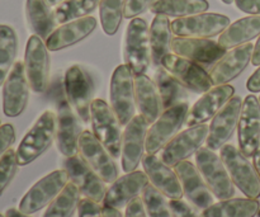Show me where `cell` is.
Segmentation results:
<instances>
[{"label": "cell", "instance_id": "db71d44e", "mask_svg": "<svg viewBox=\"0 0 260 217\" xmlns=\"http://www.w3.org/2000/svg\"><path fill=\"white\" fill-rule=\"evenodd\" d=\"M222 3H225V4H233V2H235V0H221Z\"/></svg>", "mask_w": 260, "mask_h": 217}, {"label": "cell", "instance_id": "5b68a950", "mask_svg": "<svg viewBox=\"0 0 260 217\" xmlns=\"http://www.w3.org/2000/svg\"><path fill=\"white\" fill-rule=\"evenodd\" d=\"M196 165L216 198L222 201L235 196V184L220 155L202 146L196 152Z\"/></svg>", "mask_w": 260, "mask_h": 217}, {"label": "cell", "instance_id": "277c9868", "mask_svg": "<svg viewBox=\"0 0 260 217\" xmlns=\"http://www.w3.org/2000/svg\"><path fill=\"white\" fill-rule=\"evenodd\" d=\"M111 108L121 126H127L135 117V74L128 65L117 66L109 86Z\"/></svg>", "mask_w": 260, "mask_h": 217}, {"label": "cell", "instance_id": "f546056e", "mask_svg": "<svg viewBox=\"0 0 260 217\" xmlns=\"http://www.w3.org/2000/svg\"><path fill=\"white\" fill-rule=\"evenodd\" d=\"M25 17L30 30L43 41L47 40L56 29L57 22L55 19V14L46 0H27Z\"/></svg>", "mask_w": 260, "mask_h": 217}, {"label": "cell", "instance_id": "f5cc1de1", "mask_svg": "<svg viewBox=\"0 0 260 217\" xmlns=\"http://www.w3.org/2000/svg\"><path fill=\"white\" fill-rule=\"evenodd\" d=\"M62 2H65V0H46V3H47L48 5H50L51 8H55L57 7L58 4H61Z\"/></svg>", "mask_w": 260, "mask_h": 217}, {"label": "cell", "instance_id": "ba28073f", "mask_svg": "<svg viewBox=\"0 0 260 217\" xmlns=\"http://www.w3.org/2000/svg\"><path fill=\"white\" fill-rule=\"evenodd\" d=\"M69 173L66 169H58L50 173L29 188L19 202L20 212L32 215L50 205L69 183Z\"/></svg>", "mask_w": 260, "mask_h": 217}, {"label": "cell", "instance_id": "ab89813d", "mask_svg": "<svg viewBox=\"0 0 260 217\" xmlns=\"http://www.w3.org/2000/svg\"><path fill=\"white\" fill-rule=\"evenodd\" d=\"M19 164L17 159V151L9 149L0 158V196L4 193L8 185L14 179Z\"/></svg>", "mask_w": 260, "mask_h": 217}, {"label": "cell", "instance_id": "1f68e13d", "mask_svg": "<svg viewBox=\"0 0 260 217\" xmlns=\"http://www.w3.org/2000/svg\"><path fill=\"white\" fill-rule=\"evenodd\" d=\"M172 27L169 17L162 14H155L150 27V46H151V64L154 66H161V60L165 55L170 53L172 43Z\"/></svg>", "mask_w": 260, "mask_h": 217}, {"label": "cell", "instance_id": "7bdbcfd3", "mask_svg": "<svg viewBox=\"0 0 260 217\" xmlns=\"http://www.w3.org/2000/svg\"><path fill=\"white\" fill-rule=\"evenodd\" d=\"M15 141V130L12 123H4L0 126V158L10 149Z\"/></svg>", "mask_w": 260, "mask_h": 217}, {"label": "cell", "instance_id": "e0dca14e", "mask_svg": "<svg viewBox=\"0 0 260 217\" xmlns=\"http://www.w3.org/2000/svg\"><path fill=\"white\" fill-rule=\"evenodd\" d=\"M241 108H243V101L240 97L235 96L213 117L206 140L208 149L213 151L220 150L231 139L235 130L238 129Z\"/></svg>", "mask_w": 260, "mask_h": 217}, {"label": "cell", "instance_id": "816d5d0a", "mask_svg": "<svg viewBox=\"0 0 260 217\" xmlns=\"http://www.w3.org/2000/svg\"><path fill=\"white\" fill-rule=\"evenodd\" d=\"M254 165H255V168H256V172H258V174H259V177H260V150H258V151H256V154L254 155Z\"/></svg>", "mask_w": 260, "mask_h": 217}, {"label": "cell", "instance_id": "f6af8a7d", "mask_svg": "<svg viewBox=\"0 0 260 217\" xmlns=\"http://www.w3.org/2000/svg\"><path fill=\"white\" fill-rule=\"evenodd\" d=\"M124 217H149L147 216L146 208H145L144 201L140 197L132 200L128 205L126 206V213Z\"/></svg>", "mask_w": 260, "mask_h": 217}, {"label": "cell", "instance_id": "5bb4252c", "mask_svg": "<svg viewBox=\"0 0 260 217\" xmlns=\"http://www.w3.org/2000/svg\"><path fill=\"white\" fill-rule=\"evenodd\" d=\"M29 83L24 70V63L17 61L3 84V112L7 117H18L24 112L29 99Z\"/></svg>", "mask_w": 260, "mask_h": 217}, {"label": "cell", "instance_id": "8fae6325", "mask_svg": "<svg viewBox=\"0 0 260 217\" xmlns=\"http://www.w3.org/2000/svg\"><path fill=\"white\" fill-rule=\"evenodd\" d=\"M24 70L30 89L45 93L50 81V55L45 41L36 35L28 38L25 46Z\"/></svg>", "mask_w": 260, "mask_h": 217}, {"label": "cell", "instance_id": "681fc988", "mask_svg": "<svg viewBox=\"0 0 260 217\" xmlns=\"http://www.w3.org/2000/svg\"><path fill=\"white\" fill-rule=\"evenodd\" d=\"M251 64L255 66H260V36L256 41L255 46H254L253 57H251Z\"/></svg>", "mask_w": 260, "mask_h": 217}, {"label": "cell", "instance_id": "74e56055", "mask_svg": "<svg viewBox=\"0 0 260 217\" xmlns=\"http://www.w3.org/2000/svg\"><path fill=\"white\" fill-rule=\"evenodd\" d=\"M124 2L126 0H101L99 3V17L106 35L113 36L118 30L123 18Z\"/></svg>", "mask_w": 260, "mask_h": 217}, {"label": "cell", "instance_id": "4fadbf2b", "mask_svg": "<svg viewBox=\"0 0 260 217\" xmlns=\"http://www.w3.org/2000/svg\"><path fill=\"white\" fill-rule=\"evenodd\" d=\"M65 93L69 104L76 116L88 123L90 121L93 83L91 79L80 66L74 65L65 74Z\"/></svg>", "mask_w": 260, "mask_h": 217}, {"label": "cell", "instance_id": "8d00e7d4", "mask_svg": "<svg viewBox=\"0 0 260 217\" xmlns=\"http://www.w3.org/2000/svg\"><path fill=\"white\" fill-rule=\"evenodd\" d=\"M101 0H65L53 9L56 22L62 23L88 17L99 7Z\"/></svg>", "mask_w": 260, "mask_h": 217}, {"label": "cell", "instance_id": "9c48e42d", "mask_svg": "<svg viewBox=\"0 0 260 217\" xmlns=\"http://www.w3.org/2000/svg\"><path fill=\"white\" fill-rule=\"evenodd\" d=\"M230 25L229 17L218 13H200L177 18L170 23L177 37L212 38L221 35Z\"/></svg>", "mask_w": 260, "mask_h": 217}, {"label": "cell", "instance_id": "484cf974", "mask_svg": "<svg viewBox=\"0 0 260 217\" xmlns=\"http://www.w3.org/2000/svg\"><path fill=\"white\" fill-rule=\"evenodd\" d=\"M149 184L150 179L146 173L139 170L126 173L121 178H117L107 190L103 200L104 206H111L118 210L126 207L132 200L142 195Z\"/></svg>", "mask_w": 260, "mask_h": 217}, {"label": "cell", "instance_id": "ac0fdd59", "mask_svg": "<svg viewBox=\"0 0 260 217\" xmlns=\"http://www.w3.org/2000/svg\"><path fill=\"white\" fill-rule=\"evenodd\" d=\"M147 123L141 114H137L131 119L122 135V169L126 173L136 170L144 158L146 150Z\"/></svg>", "mask_w": 260, "mask_h": 217}, {"label": "cell", "instance_id": "bcb514c9", "mask_svg": "<svg viewBox=\"0 0 260 217\" xmlns=\"http://www.w3.org/2000/svg\"><path fill=\"white\" fill-rule=\"evenodd\" d=\"M235 4L241 12L260 15V0H235Z\"/></svg>", "mask_w": 260, "mask_h": 217}, {"label": "cell", "instance_id": "44dd1931", "mask_svg": "<svg viewBox=\"0 0 260 217\" xmlns=\"http://www.w3.org/2000/svg\"><path fill=\"white\" fill-rule=\"evenodd\" d=\"M234 93H235L234 86L228 85V84L216 85L215 88H211L210 90L203 93V96L188 111L185 126H197V125L206 123L212 119L222 109V107L233 98Z\"/></svg>", "mask_w": 260, "mask_h": 217}, {"label": "cell", "instance_id": "7c38bea8", "mask_svg": "<svg viewBox=\"0 0 260 217\" xmlns=\"http://www.w3.org/2000/svg\"><path fill=\"white\" fill-rule=\"evenodd\" d=\"M161 66L182 85L194 93H206L212 88L210 74L194 61L175 53H168L162 57Z\"/></svg>", "mask_w": 260, "mask_h": 217}, {"label": "cell", "instance_id": "2e32d148", "mask_svg": "<svg viewBox=\"0 0 260 217\" xmlns=\"http://www.w3.org/2000/svg\"><path fill=\"white\" fill-rule=\"evenodd\" d=\"M208 129L205 123L192 126L178 134L167 146L162 149L161 160L169 167H175L180 162L194 155L207 140Z\"/></svg>", "mask_w": 260, "mask_h": 217}, {"label": "cell", "instance_id": "9f6ffc18", "mask_svg": "<svg viewBox=\"0 0 260 217\" xmlns=\"http://www.w3.org/2000/svg\"><path fill=\"white\" fill-rule=\"evenodd\" d=\"M0 217H5V215H2V213H0Z\"/></svg>", "mask_w": 260, "mask_h": 217}, {"label": "cell", "instance_id": "52a82bcc", "mask_svg": "<svg viewBox=\"0 0 260 217\" xmlns=\"http://www.w3.org/2000/svg\"><path fill=\"white\" fill-rule=\"evenodd\" d=\"M90 122L93 134L104 145L109 154L117 159L121 157V123L111 107L102 99H94L90 107Z\"/></svg>", "mask_w": 260, "mask_h": 217}, {"label": "cell", "instance_id": "9a60e30c", "mask_svg": "<svg viewBox=\"0 0 260 217\" xmlns=\"http://www.w3.org/2000/svg\"><path fill=\"white\" fill-rule=\"evenodd\" d=\"M238 136L240 151L246 158H253L260 147V102L253 94L243 102Z\"/></svg>", "mask_w": 260, "mask_h": 217}, {"label": "cell", "instance_id": "836d02e7", "mask_svg": "<svg viewBox=\"0 0 260 217\" xmlns=\"http://www.w3.org/2000/svg\"><path fill=\"white\" fill-rule=\"evenodd\" d=\"M208 7L207 0H155L150 10L154 14L182 18L205 13Z\"/></svg>", "mask_w": 260, "mask_h": 217}, {"label": "cell", "instance_id": "d4e9b609", "mask_svg": "<svg viewBox=\"0 0 260 217\" xmlns=\"http://www.w3.org/2000/svg\"><path fill=\"white\" fill-rule=\"evenodd\" d=\"M142 167L151 184L165 197L170 200H182L184 193L175 170H173L155 154L147 152L142 158Z\"/></svg>", "mask_w": 260, "mask_h": 217}, {"label": "cell", "instance_id": "c3c4849f", "mask_svg": "<svg viewBox=\"0 0 260 217\" xmlns=\"http://www.w3.org/2000/svg\"><path fill=\"white\" fill-rule=\"evenodd\" d=\"M103 217H123V215L118 208L103 205Z\"/></svg>", "mask_w": 260, "mask_h": 217}, {"label": "cell", "instance_id": "6f0895ef", "mask_svg": "<svg viewBox=\"0 0 260 217\" xmlns=\"http://www.w3.org/2000/svg\"><path fill=\"white\" fill-rule=\"evenodd\" d=\"M0 126H2V121H0Z\"/></svg>", "mask_w": 260, "mask_h": 217}, {"label": "cell", "instance_id": "cb8c5ba5", "mask_svg": "<svg viewBox=\"0 0 260 217\" xmlns=\"http://www.w3.org/2000/svg\"><path fill=\"white\" fill-rule=\"evenodd\" d=\"M253 51V43L249 42L228 51L208 73L213 85H223L238 78L250 64Z\"/></svg>", "mask_w": 260, "mask_h": 217}, {"label": "cell", "instance_id": "ee69618b", "mask_svg": "<svg viewBox=\"0 0 260 217\" xmlns=\"http://www.w3.org/2000/svg\"><path fill=\"white\" fill-rule=\"evenodd\" d=\"M169 205L174 217H203L182 200H170Z\"/></svg>", "mask_w": 260, "mask_h": 217}, {"label": "cell", "instance_id": "d6a6232c", "mask_svg": "<svg viewBox=\"0 0 260 217\" xmlns=\"http://www.w3.org/2000/svg\"><path fill=\"white\" fill-rule=\"evenodd\" d=\"M154 83L161 99L162 111L187 101V88L182 85L174 76L170 75L162 66L155 73Z\"/></svg>", "mask_w": 260, "mask_h": 217}, {"label": "cell", "instance_id": "e575fe53", "mask_svg": "<svg viewBox=\"0 0 260 217\" xmlns=\"http://www.w3.org/2000/svg\"><path fill=\"white\" fill-rule=\"evenodd\" d=\"M18 53V37L15 30L8 24H0V86L15 64Z\"/></svg>", "mask_w": 260, "mask_h": 217}, {"label": "cell", "instance_id": "83f0119b", "mask_svg": "<svg viewBox=\"0 0 260 217\" xmlns=\"http://www.w3.org/2000/svg\"><path fill=\"white\" fill-rule=\"evenodd\" d=\"M135 101L140 114L147 123H154L161 114L162 106L154 81L146 74L135 75Z\"/></svg>", "mask_w": 260, "mask_h": 217}, {"label": "cell", "instance_id": "6da1fadb", "mask_svg": "<svg viewBox=\"0 0 260 217\" xmlns=\"http://www.w3.org/2000/svg\"><path fill=\"white\" fill-rule=\"evenodd\" d=\"M56 119L57 116L52 111H45L38 117L17 149L19 167L35 162L52 145L56 139Z\"/></svg>", "mask_w": 260, "mask_h": 217}, {"label": "cell", "instance_id": "30bf717a", "mask_svg": "<svg viewBox=\"0 0 260 217\" xmlns=\"http://www.w3.org/2000/svg\"><path fill=\"white\" fill-rule=\"evenodd\" d=\"M79 155L106 183H113L118 178V168L114 163V158L95 135L88 130L81 132L79 139Z\"/></svg>", "mask_w": 260, "mask_h": 217}, {"label": "cell", "instance_id": "b9f144b4", "mask_svg": "<svg viewBox=\"0 0 260 217\" xmlns=\"http://www.w3.org/2000/svg\"><path fill=\"white\" fill-rule=\"evenodd\" d=\"M79 217H103V207L96 201L90 198H81L78 207Z\"/></svg>", "mask_w": 260, "mask_h": 217}, {"label": "cell", "instance_id": "603a6c76", "mask_svg": "<svg viewBox=\"0 0 260 217\" xmlns=\"http://www.w3.org/2000/svg\"><path fill=\"white\" fill-rule=\"evenodd\" d=\"M78 118L79 117L73 111L68 99L58 102L57 119H56V144L58 151L66 158L79 154V139L83 131Z\"/></svg>", "mask_w": 260, "mask_h": 217}, {"label": "cell", "instance_id": "f907efd6", "mask_svg": "<svg viewBox=\"0 0 260 217\" xmlns=\"http://www.w3.org/2000/svg\"><path fill=\"white\" fill-rule=\"evenodd\" d=\"M5 217H30L29 215H25V213L20 212L17 208H9L5 212Z\"/></svg>", "mask_w": 260, "mask_h": 217}, {"label": "cell", "instance_id": "f35d334b", "mask_svg": "<svg viewBox=\"0 0 260 217\" xmlns=\"http://www.w3.org/2000/svg\"><path fill=\"white\" fill-rule=\"evenodd\" d=\"M145 208L149 217H174L167 197L152 184H149L142 193Z\"/></svg>", "mask_w": 260, "mask_h": 217}, {"label": "cell", "instance_id": "f1b7e54d", "mask_svg": "<svg viewBox=\"0 0 260 217\" xmlns=\"http://www.w3.org/2000/svg\"><path fill=\"white\" fill-rule=\"evenodd\" d=\"M260 36V15H250L241 18L229 25L220 35L217 42L225 50L250 42Z\"/></svg>", "mask_w": 260, "mask_h": 217}, {"label": "cell", "instance_id": "60d3db41", "mask_svg": "<svg viewBox=\"0 0 260 217\" xmlns=\"http://www.w3.org/2000/svg\"><path fill=\"white\" fill-rule=\"evenodd\" d=\"M154 2L155 0H126L123 7V17L127 19H134L137 15L150 9Z\"/></svg>", "mask_w": 260, "mask_h": 217}, {"label": "cell", "instance_id": "7402d4cb", "mask_svg": "<svg viewBox=\"0 0 260 217\" xmlns=\"http://www.w3.org/2000/svg\"><path fill=\"white\" fill-rule=\"evenodd\" d=\"M174 170L182 183L183 193L193 206L200 210H206L215 203L212 192L203 179L197 165L184 160L175 165Z\"/></svg>", "mask_w": 260, "mask_h": 217}, {"label": "cell", "instance_id": "d590c367", "mask_svg": "<svg viewBox=\"0 0 260 217\" xmlns=\"http://www.w3.org/2000/svg\"><path fill=\"white\" fill-rule=\"evenodd\" d=\"M80 200L79 188L73 182L68 183L60 195L48 205L42 217H73Z\"/></svg>", "mask_w": 260, "mask_h": 217}, {"label": "cell", "instance_id": "4316f807", "mask_svg": "<svg viewBox=\"0 0 260 217\" xmlns=\"http://www.w3.org/2000/svg\"><path fill=\"white\" fill-rule=\"evenodd\" d=\"M96 28V19L91 15L62 23L45 41L48 51L63 50L80 42Z\"/></svg>", "mask_w": 260, "mask_h": 217}, {"label": "cell", "instance_id": "8992f818", "mask_svg": "<svg viewBox=\"0 0 260 217\" xmlns=\"http://www.w3.org/2000/svg\"><path fill=\"white\" fill-rule=\"evenodd\" d=\"M188 111L189 106L187 102L162 111L159 118L151 125L150 130H147L146 146H145L147 154L159 152L177 136L183 125H185Z\"/></svg>", "mask_w": 260, "mask_h": 217}, {"label": "cell", "instance_id": "4dcf8cb0", "mask_svg": "<svg viewBox=\"0 0 260 217\" xmlns=\"http://www.w3.org/2000/svg\"><path fill=\"white\" fill-rule=\"evenodd\" d=\"M260 203L254 198H229L203 210V217H255Z\"/></svg>", "mask_w": 260, "mask_h": 217}, {"label": "cell", "instance_id": "ffe728a7", "mask_svg": "<svg viewBox=\"0 0 260 217\" xmlns=\"http://www.w3.org/2000/svg\"><path fill=\"white\" fill-rule=\"evenodd\" d=\"M63 169L68 170L71 182L79 188L81 195L86 198L102 202L106 197V182L90 169L80 158V155L66 158Z\"/></svg>", "mask_w": 260, "mask_h": 217}, {"label": "cell", "instance_id": "d6986e66", "mask_svg": "<svg viewBox=\"0 0 260 217\" xmlns=\"http://www.w3.org/2000/svg\"><path fill=\"white\" fill-rule=\"evenodd\" d=\"M170 50L175 55L194 61L200 65L216 64L228 52V50L221 47L220 43L210 38L190 37H174L170 43Z\"/></svg>", "mask_w": 260, "mask_h": 217}, {"label": "cell", "instance_id": "11a10c76", "mask_svg": "<svg viewBox=\"0 0 260 217\" xmlns=\"http://www.w3.org/2000/svg\"><path fill=\"white\" fill-rule=\"evenodd\" d=\"M258 217H260V210H259V212H258V215H256Z\"/></svg>", "mask_w": 260, "mask_h": 217}, {"label": "cell", "instance_id": "680465c9", "mask_svg": "<svg viewBox=\"0 0 260 217\" xmlns=\"http://www.w3.org/2000/svg\"><path fill=\"white\" fill-rule=\"evenodd\" d=\"M259 102H260V97H259Z\"/></svg>", "mask_w": 260, "mask_h": 217}, {"label": "cell", "instance_id": "7a4b0ae2", "mask_svg": "<svg viewBox=\"0 0 260 217\" xmlns=\"http://www.w3.org/2000/svg\"><path fill=\"white\" fill-rule=\"evenodd\" d=\"M220 157L234 184L246 197L258 200L260 197V177L255 165L249 162V158L231 144H226L221 147Z\"/></svg>", "mask_w": 260, "mask_h": 217}, {"label": "cell", "instance_id": "7dc6e473", "mask_svg": "<svg viewBox=\"0 0 260 217\" xmlns=\"http://www.w3.org/2000/svg\"><path fill=\"white\" fill-rule=\"evenodd\" d=\"M246 88L251 93H258V91H260V66L258 68V70L248 79Z\"/></svg>", "mask_w": 260, "mask_h": 217}, {"label": "cell", "instance_id": "3957f363", "mask_svg": "<svg viewBox=\"0 0 260 217\" xmlns=\"http://www.w3.org/2000/svg\"><path fill=\"white\" fill-rule=\"evenodd\" d=\"M123 56L124 64L132 69L135 75L146 73L151 64L150 28L142 18H134L127 25Z\"/></svg>", "mask_w": 260, "mask_h": 217}]
</instances>
